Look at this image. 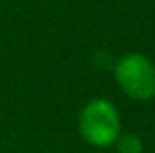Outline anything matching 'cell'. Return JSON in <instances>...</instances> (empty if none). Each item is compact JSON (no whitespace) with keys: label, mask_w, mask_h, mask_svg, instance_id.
Returning a JSON list of instances; mask_svg holds the SVG:
<instances>
[{"label":"cell","mask_w":155,"mask_h":153,"mask_svg":"<svg viewBox=\"0 0 155 153\" xmlns=\"http://www.w3.org/2000/svg\"><path fill=\"white\" fill-rule=\"evenodd\" d=\"M79 130L87 142L108 146L119 137V114L116 106L105 99L90 101L79 115Z\"/></svg>","instance_id":"obj_1"},{"label":"cell","mask_w":155,"mask_h":153,"mask_svg":"<svg viewBox=\"0 0 155 153\" xmlns=\"http://www.w3.org/2000/svg\"><path fill=\"white\" fill-rule=\"evenodd\" d=\"M119 86L137 101H148L155 96V67L143 54H128L116 63Z\"/></svg>","instance_id":"obj_2"},{"label":"cell","mask_w":155,"mask_h":153,"mask_svg":"<svg viewBox=\"0 0 155 153\" xmlns=\"http://www.w3.org/2000/svg\"><path fill=\"white\" fill-rule=\"evenodd\" d=\"M117 151L119 153H141L143 151V142L137 135L134 133H124L117 137Z\"/></svg>","instance_id":"obj_3"}]
</instances>
